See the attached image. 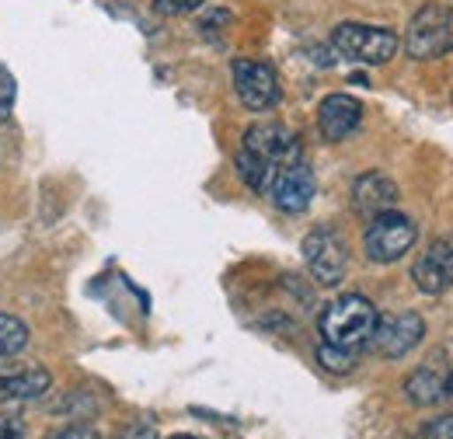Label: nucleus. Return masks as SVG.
<instances>
[{"label": "nucleus", "mask_w": 453, "mask_h": 439, "mask_svg": "<svg viewBox=\"0 0 453 439\" xmlns=\"http://www.w3.org/2000/svg\"><path fill=\"white\" fill-rule=\"evenodd\" d=\"M377 307L359 297V293H345L339 300H332L321 314V338L328 345H339V349H352L359 352L363 345H370V335L377 328Z\"/></svg>", "instance_id": "f03ea898"}, {"label": "nucleus", "mask_w": 453, "mask_h": 439, "mask_svg": "<svg viewBox=\"0 0 453 439\" xmlns=\"http://www.w3.org/2000/svg\"><path fill=\"white\" fill-rule=\"evenodd\" d=\"M50 384H53V377L42 366H7V363H0V404L35 401L50 390Z\"/></svg>", "instance_id": "ddd939ff"}, {"label": "nucleus", "mask_w": 453, "mask_h": 439, "mask_svg": "<svg viewBox=\"0 0 453 439\" xmlns=\"http://www.w3.org/2000/svg\"><path fill=\"white\" fill-rule=\"evenodd\" d=\"M352 206L366 220L380 217L388 210H397V185L384 171H366L352 181Z\"/></svg>", "instance_id": "9b49d317"}, {"label": "nucleus", "mask_w": 453, "mask_h": 439, "mask_svg": "<svg viewBox=\"0 0 453 439\" xmlns=\"http://www.w3.org/2000/svg\"><path fill=\"white\" fill-rule=\"evenodd\" d=\"M415 237H418L415 223L404 217V213H397V210H388V213L370 220V230L363 237V248H366V258L370 262L391 266V262L404 258L411 251Z\"/></svg>", "instance_id": "39448f33"}, {"label": "nucleus", "mask_w": 453, "mask_h": 439, "mask_svg": "<svg viewBox=\"0 0 453 439\" xmlns=\"http://www.w3.org/2000/svg\"><path fill=\"white\" fill-rule=\"evenodd\" d=\"M356 356H359V352L328 345V342H321V349H318V363H321L328 374H349V370L356 366Z\"/></svg>", "instance_id": "dca6fc26"}, {"label": "nucleus", "mask_w": 453, "mask_h": 439, "mask_svg": "<svg viewBox=\"0 0 453 439\" xmlns=\"http://www.w3.org/2000/svg\"><path fill=\"white\" fill-rule=\"evenodd\" d=\"M28 345V328L14 314H0V359H14Z\"/></svg>", "instance_id": "2eb2a0df"}, {"label": "nucleus", "mask_w": 453, "mask_h": 439, "mask_svg": "<svg viewBox=\"0 0 453 439\" xmlns=\"http://www.w3.org/2000/svg\"><path fill=\"white\" fill-rule=\"evenodd\" d=\"M196 7H203V0H154V11L165 14V18L188 14V11H196Z\"/></svg>", "instance_id": "f3484780"}, {"label": "nucleus", "mask_w": 453, "mask_h": 439, "mask_svg": "<svg viewBox=\"0 0 453 439\" xmlns=\"http://www.w3.org/2000/svg\"><path fill=\"white\" fill-rule=\"evenodd\" d=\"M447 401H453V374L447 377Z\"/></svg>", "instance_id": "412c9836"}, {"label": "nucleus", "mask_w": 453, "mask_h": 439, "mask_svg": "<svg viewBox=\"0 0 453 439\" xmlns=\"http://www.w3.org/2000/svg\"><path fill=\"white\" fill-rule=\"evenodd\" d=\"M363 122V105L352 98V95H328L318 109V126H321V136L339 143L349 140Z\"/></svg>", "instance_id": "f8f14e48"}, {"label": "nucleus", "mask_w": 453, "mask_h": 439, "mask_svg": "<svg viewBox=\"0 0 453 439\" xmlns=\"http://www.w3.org/2000/svg\"><path fill=\"white\" fill-rule=\"evenodd\" d=\"M418 436L426 439H453V415H443V419H433L429 426H422Z\"/></svg>", "instance_id": "6ab92c4d"}, {"label": "nucleus", "mask_w": 453, "mask_h": 439, "mask_svg": "<svg viewBox=\"0 0 453 439\" xmlns=\"http://www.w3.org/2000/svg\"><path fill=\"white\" fill-rule=\"evenodd\" d=\"M303 262L321 286H339L349 269V248L332 227H314L303 237Z\"/></svg>", "instance_id": "423d86ee"}, {"label": "nucleus", "mask_w": 453, "mask_h": 439, "mask_svg": "<svg viewBox=\"0 0 453 439\" xmlns=\"http://www.w3.org/2000/svg\"><path fill=\"white\" fill-rule=\"evenodd\" d=\"M426 335V321L415 311H401L391 318H377V328L370 335V345L384 356V359H401L408 356Z\"/></svg>", "instance_id": "6e6552de"}, {"label": "nucleus", "mask_w": 453, "mask_h": 439, "mask_svg": "<svg viewBox=\"0 0 453 439\" xmlns=\"http://www.w3.org/2000/svg\"><path fill=\"white\" fill-rule=\"evenodd\" d=\"M234 91H237L241 105L251 112L276 109L283 98L276 70L269 63H258V59H237L234 63Z\"/></svg>", "instance_id": "0eeeda50"}, {"label": "nucleus", "mask_w": 453, "mask_h": 439, "mask_svg": "<svg viewBox=\"0 0 453 439\" xmlns=\"http://www.w3.org/2000/svg\"><path fill=\"white\" fill-rule=\"evenodd\" d=\"M25 429H21V422L18 419H11V415H0V439H14L21 436Z\"/></svg>", "instance_id": "aec40b11"}, {"label": "nucleus", "mask_w": 453, "mask_h": 439, "mask_svg": "<svg viewBox=\"0 0 453 439\" xmlns=\"http://www.w3.org/2000/svg\"><path fill=\"white\" fill-rule=\"evenodd\" d=\"M300 161V140L293 129H286L280 122H258L244 133L241 150L234 158L241 181L251 192H269L273 174L286 165Z\"/></svg>", "instance_id": "f257e3e1"}, {"label": "nucleus", "mask_w": 453, "mask_h": 439, "mask_svg": "<svg viewBox=\"0 0 453 439\" xmlns=\"http://www.w3.org/2000/svg\"><path fill=\"white\" fill-rule=\"evenodd\" d=\"M404 53L411 59H440L453 53V7L426 4L404 32Z\"/></svg>", "instance_id": "7ed1b4c3"}, {"label": "nucleus", "mask_w": 453, "mask_h": 439, "mask_svg": "<svg viewBox=\"0 0 453 439\" xmlns=\"http://www.w3.org/2000/svg\"><path fill=\"white\" fill-rule=\"evenodd\" d=\"M404 394H408V401L418 404V408L440 404V401H447V377L436 374L433 366H422V370H415V374L404 381Z\"/></svg>", "instance_id": "4468645a"}, {"label": "nucleus", "mask_w": 453, "mask_h": 439, "mask_svg": "<svg viewBox=\"0 0 453 439\" xmlns=\"http://www.w3.org/2000/svg\"><path fill=\"white\" fill-rule=\"evenodd\" d=\"M11 105H14V77L0 66V122H7Z\"/></svg>", "instance_id": "a211bd4d"}, {"label": "nucleus", "mask_w": 453, "mask_h": 439, "mask_svg": "<svg viewBox=\"0 0 453 439\" xmlns=\"http://www.w3.org/2000/svg\"><path fill=\"white\" fill-rule=\"evenodd\" d=\"M314 192H318V181L303 161L280 167L269 181V196H273L276 210H283V213H303L314 203Z\"/></svg>", "instance_id": "1a4fd4ad"}, {"label": "nucleus", "mask_w": 453, "mask_h": 439, "mask_svg": "<svg viewBox=\"0 0 453 439\" xmlns=\"http://www.w3.org/2000/svg\"><path fill=\"white\" fill-rule=\"evenodd\" d=\"M332 46L345 59L363 63V66H380L391 63L397 53V35L391 28H377V25H359V21H345L332 32Z\"/></svg>", "instance_id": "20e7f679"}, {"label": "nucleus", "mask_w": 453, "mask_h": 439, "mask_svg": "<svg viewBox=\"0 0 453 439\" xmlns=\"http://www.w3.org/2000/svg\"><path fill=\"white\" fill-rule=\"evenodd\" d=\"M415 286L426 293V297H440L453 286V241H436L426 248V255L415 262L411 269Z\"/></svg>", "instance_id": "9d476101"}]
</instances>
